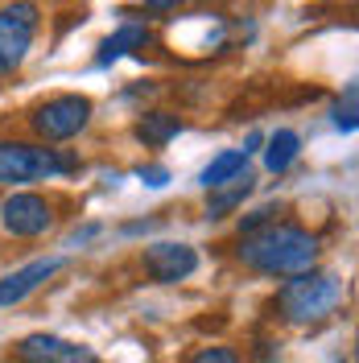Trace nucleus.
Returning <instances> with one entry per match:
<instances>
[{"instance_id": "nucleus-1", "label": "nucleus", "mask_w": 359, "mask_h": 363, "mask_svg": "<svg viewBox=\"0 0 359 363\" xmlns=\"http://www.w3.org/2000/svg\"><path fill=\"white\" fill-rule=\"evenodd\" d=\"M240 260L265 277H297L318 260V235L297 223H269L240 240Z\"/></svg>"}, {"instance_id": "nucleus-2", "label": "nucleus", "mask_w": 359, "mask_h": 363, "mask_svg": "<svg viewBox=\"0 0 359 363\" xmlns=\"http://www.w3.org/2000/svg\"><path fill=\"white\" fill-rule=\"evenodd\" d=\"M338 301H343V281L331 277V272H297L289 277L285 285H281V294H277V310L285 322H297V326H306V322H322L326 314H335Z\"/></svg>"}, {"instance_id": "nucleus-3", "label": "nucleus", "mask_w": 359, "mask_h": 363, "mask_svg": "<svg viewBox=\"0 0 359 363\" xmlns=\"http://www.w3.org/2000/svg\"><path fill=\"white\" fill-rule=\"evenodd\" d=\"M79 161L45 149V145H29V140H0V186H25V182H45L74 174Z\"/></svg>"}, {"instance_id": "nucleus-4", "label": "nucleus", "mask_w": 359, "mask_h": 363, "mask_svg": "<svg viewBox=\"0 0 359 363\" xmlns=\"http://www.w3.org/2000/svg\"><path fill=\"white\" fill-rule=\"evenodd\" d=\"M91 124V99L87 95H54L45 99L38 112L29 116V128L42 136V140H70Z\"/></svg>"}, {"instance_id": "nucleus-5", "label": "nucleus", "mask_w": 359, "mask_h": 363, "mask_svg": "<svg viewBox=\"0 0 359 363\" xmlns=\"http://www.w3.org/2000/svg\"><path fill=\"white\" fill-rule=\"evenodd\" d=\"M38 4H29V0H17V4H9V9H0V79L4 74H13V70L25 62V54H29V45L38 38Z\"/></svg>"}, {"instance_id": "nucleus-6", "label": "nucleus", "mask_w": 359, "mask_h": 363, "mask_svg": "<svg viewBox=\"0 0 359 363\" xmlns=\"http://www.w3.org/2000/svg\"><path fill=\"white\" fill-rule=\"evenodd\" d=\"M0 223L17 240H33V235H45L54 227V206L45 203L42 194L21 190V194H9L0 203Z\"/></svg>"}, {"instance_id": "nucleus-7", "label": "nucleus", "mask_w": 359, "mask_h": 363, "mask_svg": "<svg viewBox=\"0 0 359 363\" xmlns=\"http://www.w3.org/2000/svg\"><path fill=\"white\" fill-rule=\"evenodd\" d=\"M17 363H99V355L58 335H29L17 342Z\"/></svg>"}, {"instance_id": "nucleus-8", "label": "nucleus", "mask_w": 359, "mask_h": 363, "mask_svg": "<svg viewBox=\"0 0 359 363\" xmlns=\"http://www.w3.org/2000/svg\"><path fill=\"white\" fill-rule=\"evenodd\" d=\"M199 269V252L190 244H149L145 248V272L158 285H178Z\"/></svg>"}, {"instance_id": "nucleus-9", "label": "nucleus", "mask_w": 359, "mask_h": 363, "mask_svg": "<svg viewBox=\"0 0 359 363\" xmlns=\"http://www.w3.org/2000/svg\"><path fill=\"white\" fill-rule=\"evenodd\" d=\"M62 264H67L62 256H45V260H33V264H25V269H17V272H4V277H0V310L21 306L25 297L38 294Z\"/></svg>"}, {"instance_id": "nucleus-10", "label": "nucleus", "mask_w": 359, "mask_h": 363, "mask_svg": "<svg viewBox=\"0 0 359 363\" xmlns=\"http://www.w3.org/2000/svg\"><path fill=\"white\" fill-rule=\"evenodd\" d=\"M153 42V33H149V25H136V21H128V25H120L108 42L99 45V54H95V62L99 67H112V62H120L124 54H136V50H145V45Z\"/></svg>"}, {"instance_id": "nucleus-11", "label": "nucleus", "mask_w": 359, "mask_h": 363, "mask_svg": "<svg viewBox=\"0 0 359 363\" xmlns=\"http://www.w3.org/2000/svg\"><path fill=\"white\" fill-rule=\"evenodd\" d=\"M244 174H248V153L244 149H223V153L199 174V182L206 190H219V186H231L236 178H244Z\"/></svg>"}, {"instance_id": "nucleus-12", "label": "nucleus", "mask_w": 359, "mask_h": 363, "mask_svg": "<svg viewBox=\"0 0 359 363\" xmlns=\"http://www.w3.org/2000/svg\"><path fill=\"white\" fill-rule=\"evenodd\" d=\"M178 133H182V120L174 112H145L140 120H136V140H145L149 149L170 145Z\"/></svg>"}, {"instance_id": "nucleus-13", "label": "nucleus", "mask_w": 359, "mask_h": 363, "mask_svg": "<svg viewBox=\"0 0 359 363\" xmlns=\"http://www.w3.org/2000/svg\"><path fill=\"white\" fill-rule=\"evenodd\" d=\"M297 157H302V136L293 133V128H277V133L269 136V149H265L269 174H285Z\"/></svg>"}, {"instance_id": "nucleus-14", "label": "nucleus", "mask_w": 359, "mask_h": 363, "mask_svg": "<svg viewBox=\"0 0 359 363\" xmlns=\"http://www.w3.org/2000/svg\"><path fill=\"white\" fill-rule=\"evenodd\" d=\"M248 190H252V178H248V174H244V178H236L231 186H219V190H211L215 199L206 203V219H223L227 211H236V206L248 199Z\"/></svg>"}, {"instance_id": "nucleus-15", "label": "nucleus", "mask_w": 359, "mask_h": 363, "mask_svg": "<svg viewBox=\"0 0 359 363\" xmlns=\"http://www.w3.org/2000/svg\"><path fill=\"white\" fill-rule=\"evenodd\" d=\"M355 95H359V87L351 83L347 87V99H338V108H335V128H343V133H355Z\"/></svg>"}, {"instance_id": "nucleus-16", "label": "nucleus", "mask_w": 359, "mask_h": 363, "mask_svg": "<svg viewBox=\"0 0 359 363\" xmlns=\"http://www.w3.org/2000/svg\"><path fill=\"white\" fill-rule=\"evenodd\" d=\"M190 363H240V355H236L231 347H202Z\"/></svg>"}, {"instance_id": "nucleus-17", "label": "nucleus", "mask_w": 359, "mask_h": 363, "mask_svg": "<svg viewBox=\"0 0 359 363\" xmlns=\"http://www.w3.org/2000/svg\"><path fill=\"white\" fill-rule=\"evenodd\" d=\"M269 223H272V206H260V211H252L248 219H240V231L252 235V231H260V227H269Z\"/></svg>"}, {"instance_id": "nucleus-18", "label": "nucleus", "mask_w": 359, "mask_h": 363, "mask_svg": "<svg viewBox=\"0 0 359 363\" xmlns=\"http://www.w3.org/2000/svg\"><path fill=\"white\" fill-rule=\"evenodd\" d=\"M140 182L158 190V186H165V182H170V169H165V165H140Z\"/></svg>"}, {"instance_id": "nucleus-19", "label": "nucleus", "mask_w": 359, "mask_h": 363, "mask_svg": "<svg viewBox=\"0 0 359 363\" xmlns=\"http://www.w3.org/2000/svg\"><path fill=\"white\" fill-rule=\"evenodd\" d=\"M99 235V223H87V227H79L74 235H70V244H87V240H95Z\"/></svg>"}, {"instance_id": "nucleus-20", "label": "nucleus", "mask_w": 359, "mask_h": 363, "mask_svg": "<svg viewBox=\"0 0 359 363\" xmlns=\"http://www.w3.org/2000/svg\"><path fill=\"white\" fill-rule=\"evenodd\" d=\"M145 4H149L153 13H170V9H178L182 0H145Z\"/></svg>"}]
</instances>
